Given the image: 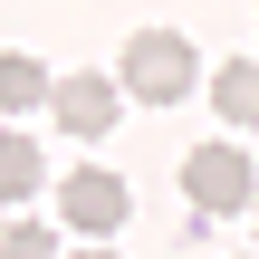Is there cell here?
Here are the masks:
<instances>
[{
	"label": "cell",
	"instance_id": "cell-5",
	"mask_svg": "<svg viewBox=\"0 0 259 259\" xmlns=\"http://www.w3.org/2000/svg\"><path fill=\"white\" fill-rule=\"evenodd\" d=\"M38 96H58V77H48L29 48H10V58H0V115H19V106H38Z\"/></svg>",
	"mask_w": 259,
	"mask_h": 259
},
{
	"label": "cell",
	"instance_id": "cell-9",
	"mask_svg": "<svg viewBox=\"0 0 259 259\" xmlns=\"http://www.w3.org/2000/svg\"><path fill=\"white\" fill-rule=\"evenodd\" d=\"M77 259H106V250H77Z\"/></svg>",
	"mask_w": 259,
	"mask_h": 259
},
{
	"label": "cell",
	"instance_id": "cell-1",
	"mask_svg": "<svg viewBox=\"0 0 259 259\" xmlns=\"http://www.w3.org/2000/svg\"><path fill=\"white\" fill-rule=\"evenodd\" d=\"M192 77H202V58H192L183 29H135V38H125V77H115L125 96H144V106H183Z\"/></svg>",
	"mask_w": 259,
	"mask_h": 259
},
{
	"label": "cell",
	"instance_id": "cell-6",
	"mask_svg": "<svg viewBox=\"0 0 259 259\" xmlns=\"http://www.w3.org/2000/svg\"><path fill=\"white\" fill-rule=\"evenodd\" d=\"M38 183H48V163H38V144H29V135H10V125H0V202H29V192H38Z\"/></svg>",
	"mask_w": 259,
	"mask_h": 259
},
{
	"label": "cell",
	"instance_id": "cell-3",
	"mask_svg": "<svg viewBox=\"0 0 259 259\" xmlns=\"http://www.w3.org/2000/svg\"><path fill=\"white\" fill-rule=\"evenodd\" d=\"M125 211H135V192H125L106 163H87V173H67V183H58V221H67V231H87V240H106Z\"/></svg>",
	"mask_w": 259,
	"mask_h": 259
},
{
	"label": "cell",
	"instance_id": "cell-10",
	"mask_svg": "<svg viewBox=\"0 0 259 259\" xmlns=\"http://www.w3.org/2000/svg\"><path fill=\"white\" fill-rule=\"evenodd\" d=\"M250 211H259V202H250Z\"/></svg>",
	"mask_w": 259,
	"mask_h": 259
},
{
	"label": "cell",
	"instance_id": "cell-8",
	"mask_svg": "<svg viewBox=\"0 0 259 259\" xmlns=\"http://www.w3.org/2000/svg\"><path fill=\"white\" fill-rule=\"evenodd\" d=\"M0 259H67V250H58L48 221H10V231H0Z\"/></svg>",
	"mask_w": 259,
	"mask_h": 259
},
{
	"label": "cell",
	"instance_id": "cell-4",
	"mask_svg": "<svg viewBox=\"0 0 259 259\" xmlns=\"http://www.w3.org/2000/svg\"><path fill=\"white\" fill-rule=\"evenodd\" d=\"M58 125L77 135V144H96V135H115V115H125V87L115 77H58Z\"/></svg>",
	"mask_w": 259,
	"mask_h": 259
},
{
	"label": "cell",
	"instance_id": "cell-7",
	"mask_svg": "<svg viewBox=\"0 0 259 259\" xmlns=\"http://www.w3.org/2000/svg\"><path fill=\"white\" fill-rule=\"evenodd\" d=\"M211 106H221L231 125H259V58H231V67L211 77Z\"/></svg>",
	"mask_w": 259,
	"mask_h": 259
},
{
	"label": "cell",
	"instance_id": "cell-2",
	"mask_svg": "<svg viewBox=\"0 0 259 259\" xmlns=\"http://www.w3.org/2000/svg\"><path fill=\"white\" fill-rule=\"evenodd\" d=\"M183 202L202 211V221H231V211H250L259 202V173L240 144H192L183 154Z\"/></svg>",
	"mask_w": 259,
	"mask_h": 259
}]
</instances>
